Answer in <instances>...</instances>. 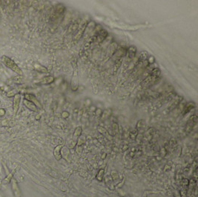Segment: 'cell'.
<instances>
[{"label":"cell","mask_w":198,"mask_h":197,"mask_svg":"<svg viewBox=\"0 0 198 197\" xmlns=\"http://www.w3.org/2000/svg\"><path fill=\"white\" fill-rule=\"evenodd\" d=\"M10 184H11V191H12V192H13V196H14V197L22 196L21 189H20L18 182H17V181L16 180V179L13 178L11 182H10Z\"/></svg>","instance_id":"4"},{"label":"cell","mask_w":198,"mask_h":197,"mask_svg":"<svg viewBox=\"0 0 198 197\" xmlns=\"http://www.w3.org/2000/svg\"><path fill=\"white\" fill-rule=\"evenodd\" d=\"M24 98L27 99V100L30 101V102H33V103L36 105L37 108H39V109H42V104L39 102V101L38 100L37 98H36V97L35 96L32 95V94H24Z\"/></svg>","instance_id":"6"},{"label":"cell","mask_w":198,"mask_h":197,"mask_svg":"<svg viewBox=\"0 0 198 197\" xmlns=\"http://www.w3.org/2000/svg\"><path fill=\"white\" fill-rule=\"evenodd\" d=\"M111 177H112L113 181H117V180H119V175L117 174V171L113 170V171L111 172Z\"/></svg>","instance_id":"22"},{"label":"cell","mask_w":198,"mask_h":197,"mask_svg":"<svg viewBox=\"0 0 198 197\" xmlns=\"http://www.w3.org/2000/svg\"><path fill=\"white\" fill-rule=\"evenodd\" d=\"M127 52L128 53V57H129V58L133 59L134 57H135V55H136V48L134 46H131V47L127 50Z\"/></svg>","instance_id":"14"},{"label":"cell","mask_w":198,"mask_h":197,"mask_svg":"<svg viewBox=\"0 0 198 197\" xmlns=\"http://www.w3.org/2000/svg\"><path fill=\"white\" fill-rule=\"evenodd\" d=\"M127 53V50H125V48H120V49H118V50H117V51L115 52V53H114V57H116V58H120V57H124V56L126 55Z\"/></svg>","instance_id":"12"},{"label":"cell","mask_w":198,"mask_h":197,"mask_svg":"<svg viewBox=\"0 0 198 197\" xmlns=\"http://www.w3.org/2000/svg\"><path fill=\"white\" fill-rule=\"evenodd\" d=\"M111 114V109H106L104 111L102 112L101 114V120L107 119L109 118V116Z\"/></svg>","instance_id":"16"},{"label":"cell","mask_w":198,"mask_h":197,"mask_svg":"<svg viewBox=\"0 0 198 197\" xmlns=\"http://www.w3.org/2000/svg\"><path fill=\"white\" fill-rule=\"evenodd\" d=\"M62 148V145H58L54 148V157L57 160H60L62 159V154H61V150Z\"/></svg>","instance_id":"10"},{"label":"cell","mask_w":198,"mask_h":197,"mask_svg":"<svg viewBox=\"0 0 198 197\" xmlns=\"http://www.w3.org/2000/svg\"><path fill=\"white\" fill-rule=\"evenodd\" d=\"M0 94H2V90L0 89Z\"/></svg>","instance_id":"26"},{"label":"cell","mask_w":198,"mask_h":197,"mask_svg":"<svg viewBox=\"0 0 198 197\" xmlns=\"http://www.w3.org/2000/svg\"><path fill=\"white\" fill-rule=\"evenodd\" d=\"M85 143V136H80L77 139V145L78 146H82Z\"/></svg>","instance_id":"20"},{"label":"cell","mask_w":198,"mask_h":197,"mask_svg":"<svg viewBox=\"0 0 198 197\" xmlns=\"http://www.w3.org/2000/svg\"><path fill=\"white\" fill-rule=\"evenodd\" d=\"M137 136V131L135 130V131H132V133H130V136L132 139H136V136Z\"/></svg>","instance_id":"23"},{"label":"cell","mask_w":198,"mask_h":197,"mask_svg":"<svg viewBox=\"0 0 198 197\" xmlns=\"http://www.w3.org/2000/svg\"><path fill=\"white\" fill-rule=\"evenodd\" d=\"M104 173H105V170L104 169H100L98 172L96 178L97 180H98L99 182H102V180H103V177H104Z\"/></svg>","instance_id":"19"},{"label":"cell","mask_w":198,"mask_h":197,"mask_svg":"<svg viewBox=\"0 0 198 197\" xmlns=\"http://www.w3.org/2000/svg\"><path fill=\"white\" fill-rule=\"evenodd\" d=\"M71 87H72V90H73V91H76L79 87L78 74H77V69H76V68H75L74 71H73V78H72V82H71Z\"/></svg>","instance_id":"8"},{"label":"cell","mask_w":198,"mask_h":197,"mask_svg":"<svg viewBox=\"0 0 198 197\" xmlns=\"http://www.w3.org/2000/svg\"><path fill=\"white\" fill-rule=\"evenodd\" d=\"M144 197H146V196H144Z\"/></svg>","instance_id":"27"},{"label":"cell","mask_w":198,"mask_h":197,"mask_svg":"<svg viewBox=\"0 0 198 197\" xmlns=\"http://www.w3.org/2000/svg\"><path fill=\"white\" fill-rule=\"evenodd\" d=\"M87 24H88V21L87 20H83L79 24L78 28L76 30V34H75L74 36H73V40L78 41L82 37V36L84 34V31L85 30L86 27H87Z\"/></svg>","instance_id":"3"},{"label":"cell","mask_w":198,"mask_h":197,"mask_svg":"<svg viewBox=\"0 0 198 197\" xmlns=\"http://www.w3.org/2000/svg\"><path fill=\"white\" fill-rule=\"evenodd\" d=\"M195 106V104H194V102H189V103L187 104V105H185V108H184L183 114H185V113H188V112L190 111V110H192V109Z\"/></svg>","instance_id":"18"},{"label":"cell","mask_w":198,"mask_h":197,"mask_svg":"<svg viewBox=\"0 0 198 197\" xmlns=\"http://www.w3.org/2000/svg\"><path fill=\"white\" fill-rule=\"evenodd\" d=\"M113 131H114V132L115 133H118L119 127L118 125H117V124H116V123L113 124Z\"/></svg>","instance_id":"24"},{"label":"cell","mask_w":198,"mask_h":197,"mask_svg":"<svg viewBox=\"0 0 198 197\" xmlns=\"http://www.w3.org/2000/svg\"><path fill=\"white\" fill-rule=\"evenodd\" d=\"M82 132H83V129H82L81 127H77V128L75 129L74 133H73V140H77V139H79V137L81 136Z\"/></svg>","instance_id":"13"},{"label":"cell","mask_w":198,"mask_h":197,"mask_svg":"<svg viewBox=\"0 0 198 197\" xmlns=\"http://www.w3.org/2000/svg\"><path fill=\"white\" fill-rule=\"evenodd\" d=\"M13 174H14V171L10 172V173H8V174L7 175L6 177H5L3 180L4 184H9V183H10L12 179L13 178Z\"/></svg>","instance_id":"17"},{"label":"cell","mask_w":198,"mask_h":197,"mask_svg":"<svg viewBox=\"0 0 198 197\" xmlns=\"http://www.w3.org/2000/svg\"><path fill=\"white\" fill-rule=\"evenodd\" d=\"M98 130H99V131L101 133L104 134L106 137H108V138H109L110 139H111V136L109 135V133L107 132V131H106V130L105 129V128H101V127H99V128H98Z\"/></svg>","instance_id":"21"},{"label":"cell","mask_w":198,"mask_h":197,"mask_svg":"<svg viewBox=\"0 0 198 197\" xmlns=\"http://www.w3.org/2000/svg\"><path fill=\"white\" fill-rule=\"evenodd\" d=\"M2 59V63H3L4 65H5V66L7 67V68H8L9 69L12 70L13 72H15V73H17V74L20 75V76H22V75L23 74L22 71L20 69V67L16 65V62H15L13 60H12L11 59H10L9 57H6V56H2V59Z\"/></svg>","instance_id":"1"},{"label":"cell","mask_w":198,"mask_h":197,"mask_svg":"<svg viewBox=\"0 0 198 197\" xmlns=\"http://www.w3.org/2000/svg\"><path fill=\"white\" fill-rule=\"evenodd\" d=\"M54 78L53 77V76H46V77L43 78V79H42V81H41V83L43 85H48V84H50V83H52L53 82H54Z\"/></svg>","instance_id":"15"},{"label":"cell","mask_w":198,"mask_h":197,"mask_svg":"<svg viewBox=\"0 0 198 197\" xmlns=\"http://www.w3.org/2000/svg\"><path fill=\"white\" fill-rule=\"evenodd\" d=\"M5 113V110L3 109H0V116H4Z\"/></svg>","instance_id":"25"},{"label":"cell","mask_w":198,"mask_h":197,"mask_svg":"<svg viewBox=\"0 0 198 197\" xmlns=\"http://www.w3.org/2000/svg\"><path fill=\"white\" fill-rule=\"evenodd\" d=\"M34 68L36 71H37L38 72H40V73H48V72L47 68L43 66V65H40V64L35 63L34 65Z\"/></svg>","instance_id":"11"},{"label":"cell","mask_w":198,"mask_h":197,"mask_svg":"<svg viewBox=\"0 0 198 197\" xmlns=\"http://www.w3.org/2000/svg\"><path fill=\"white\" fill-rule=\"evenodd\" d=\"M24 105L26 106L27 108L29 109V110H32V111H34V112H37L38 111L37 107L34 105L33 102L27 100V99H25V98L24 99Z\"/></svg>","instance_id":"9"},{"label":"cell","mask_w":198,"mask_h":197,"mask_svg":"<svg viewBox=\"0 0 198 197\" xmlns=\"http://www.w3.org/2000/svg\"><path fill=\"white\" fill-rule=\"evenodd\" d=\"M160 76V71L159 69H154L151 73V75H150L148 78L145 79L143 82L142 83L143 87H148L149 86L152 85L153 84L157 82V79H158Z\"/></svg>","instance_id":"2"},{"label":"cell","mask_w":198,"mask_h":197,"mask_svg":"<svg viewBox=\"0 0 198 197\" xmlns=\"http://www.w3.org/2000/svg\"><path fill=\"white\" fill-rule=\"evenodd\" d=\"M197 117L196 115H194L189 119V120L188 121L186 124V128H185V133H190L192 132V131L193 130L194 126L197 123Z\"/></svg>","instance_id":"5"},{"label":"cell","mask_w":198,"mask_h":197,"mask_svg":"<svg viewBox=\"0 0 198 197\" xmlns=\"http://www.w3.org/2000/svg\"><path fill=\"white\" fill-rule=\"evenodd\" d=\"M20 100H21V96L20 94H15L13 96V110L14 114L16 115L19 110V108H20Z\"/></svg>","instance_id":"7"}]
</instances>
